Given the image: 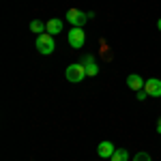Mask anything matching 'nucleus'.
<instances>
[{
  "mask_svg": "<svg viewBox=\"0 0 161 161\" xmlns=\"http://www.w3.org/2000/svg\"><path fill=\"white\" fill-rule=\"evenodd\" d=\"M157 26H159V30H161V19H159V22H157Z\"/></svg>",
  "mask_w": 161,
  "mask_h": 161,
  "instance_id": "2eb2a0df",
  "label": "nucleus"
},
{
  "mask_svg": "<svg viewBox=\"0 0 161 161\" xmlns=\"http://www.w3.org/2000/svg\"><path fill=\"white\" fill-rule=\"evenodd\" d=\"M133 161H153V159H150V155H148V153L140 150V153H136V155H133Z\"/></svg>",
  "mask_w": 161,
  "mask_h": 161,
  "instance_id": "f8f14e48",
  "label": "nucleus"
},
{
  "mask_svg": "<svg viewBox=\"0 0 161 161\" xmlns=\"http://www.w3.org/2000/svg\"><path fill=\"white\" fill-rule=\"evenodd\" d=\"M112 161H129V153L125 148H116L112 155Z\"/></svg>",
  "mask_w": 161,
  "mask_h": 161,
  "instance_id": "9b49d317",
  "label": "nucleus"
},
{
  "mask_svg": "<svg viewBox=\"0 0 161 161\" xmlns=\"http://www.w3.org/2000/svg\"><path fill=\"white\" fill-rule=\"evenodd\" d=\"M82 64L86 67V73L90 75V77H97V75H99V64L95 60V56H90V54L84 56V58H82Z\"/></svg>",
  "mask_w": 161,
  "mask_h": 161,
  "instance_id": "423d86ee",
  "label": "nucleus"
},
{
  "mask_svg": "<svg viewBox=\"0 0 161 161\" xmlns=\"http://www.w3.org/2000/svg\"><path fill=\"white\" fill-rule=\"evenodd\" d=\"M69 45L75 47V50H80V47H84V43H86V35H84V30L82 28H73V30H69Z\"/></svg>",
  "mask_w": 161,
  "mask_h": 161,
  "instance_id": "20e7f679",
  "label": "nucleus"
},
{
  "mask_svg": "<svg viewBox=\"0 0 161 161\" xmlns=\"http://www.w3.org/2000/svg\"><path fill=\"white\" fill-rule=\"evenodd\" d=\"M86 67L82 64V62H75V64H69L67 67V71H64V77L69 80V82H73V84H80L84 77H86Z\"/></svg>",
  "mask_w": 161,
  "mask_h": 161,
  "instance_id": "f257e3e1",
  "label": "nucleus"
},
{
  "mask_svg": "<svg viewBox=\"0 0 161 161\" xmlns=\"http://www.w3.org/2000/svg\"><path fill=\"white\" fill-rule=\"evenodd\" d=\"M146 97H148V92H146L144 88H142V90H137V99H140V101H144Z\"/></svg>",
  "mask_w": 161,
  "mask_h": 161,
  "instance_id": "ddd939ff",
  "label": "nucleus"
},
{
  "mask_svg": "<svg viewBox=\"0 0 161 161\" xmlns=\"http://www.w3.org/2000/svg\"><path fill=\"white\" fill-rule=\"evenodd\" d=\"M144 90L148 92V97H161V80H157V77H150V80H146Z\"/></svg>",
  "mask_w": 161,
  "mask_h": 161,
  "instance_id": "39448f33",
  "label": "nucleus"
},
{
  "mask_svg": "<svg viewBox=\"0 0 161 161\" xmlns=\"http://www.w3.org/2000/svg\"><path fill=\"white\" fill-rule=\"evenodd\" d=\"M114 144H112V142H108V140H105V142H101L99 146H97V153H99V157H103V159H112V155H114Z\"/></svg>",
  "mask_w": 161,
  "mask_h": 161,
  "instance_id": "0eeeda50",
  "label": "nucleus"
},
{
  "mask_svg": "<svg viewBox=\"0 0 161 161\" xmlns=\"http://www.w3.org/2000/svg\"><path fill=\"white\" fill-rule=\"evenodd\" d=\"M64 19L73 28H84V24H86V19H88V13L80 11V9H69L67 15H64Z\"/></svg>",
  "mask_w": 161,
  "mask_h": 161,
  "instance_id": "7ed1b4c3",
  "label": "nucleus"
},
{
  "mask_svg": "<svg viewBox=\"0 0 161 161\" xmlns=\"http://www.w3.org/2000/svg\"><path fill=\"white\" fill-rule=\"evenodd\" d=\"M157 131H159V133H161V118H159V120H157Z\"/></svg>",
  "mask_w": 161,
  "mask_h": 161,
  "instance_id": "4468645a",
  "label": "nucleus"
},
{
  "mask_svg": "<svg viewBox=\"0 0 161 161\" xmlns=\"http://www.w3.org/2000/svg\"><path fill=\"white\" fill-rule=\"evenodd\" d=\"M62 28H64V26H62V19H56V17H54V19H47V32H50L52 37L58 35V32H62Z\"/></svg>",
  "mask_w": 161,
  "mask_h": 161,
  "instance_id": "1a4fd4ad",
  "label": "nucleus"
},
{
  "mask_svg": "<svg viewBox=\"0 0 161 161\" xmlns=\"http://www.w3.org/2000/svg\"><path fill=\"white\" fill-rule=\"evenodd\" d=\"M144 84H146V82H144L137 73H133V75H129V77H127V86L131 88V90H142Z\"/></svg>",
  "mask_w": 161,
  "mask_h": 161,
  "instance_id": "6e6552de",
  "label": "nucleus"
},
{
  "mask_svg": "<svg viewBox=\"0 0 161 161\" xmlns=\"http://www.w3.org/2000/svg\"><path fill=\"white\" fill-rule=\"evenodd\" d=\"M37 50L41 52V54H45V56H50L52 52L56 50V43H54V37H52L50 32H43V35H39L37 37Z\"/></svg>",
  "mask_w": 161,
  "mask_h": 161,
  "instance_id": "f03ea898",
  "label": "nucleus"
},
{
  "mask_svg": "<svg viewBox=\"0 0 161 161\" xmlns=\"http://www.w3.org/2000/svg\"><path fill=\"white\" fill-rule=\"evenodd\" d=\"M30 30L37 32V35H43V30H47V24L41 22V19H32V22H30Z\"/></svg>",
  "mask_w": 161,
  "mask_h": 161,
  "instance_id": "9d476101",
  "label": "nucleus"
}]
</instances>
